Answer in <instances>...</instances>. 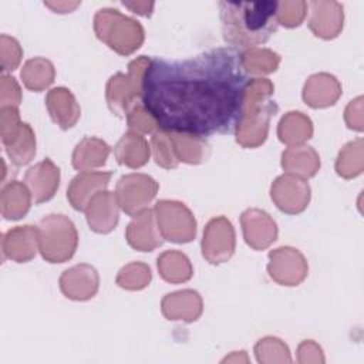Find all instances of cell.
Returning a JSON list of instances; mask_svg holds the SVG:
<instances>
[{"mask_svg":"<svg viewBox=\"0 0 364 364\" xmlns=\"http://www.w3.org/2000/svg\"><path fill=\"white\" fill-rule=\"evenodd\" d=\"M282 168L290 175H296L303 179L311 178L317 173L320 168V158L311 146H289L282 154Z\"/></svg>","mask_w":364,"mask_h":364,"instance_id":"obj_24","label":"cell"},{"mask_svg":"<svg viewBox=\"0 0 364 364\" xmlns=\"http://www.w3.org/2000/svg\"><path fill=\"white\" fill-rule=\"evenodd\" d=\"M246 243L255 250L269 247L277 237V225L269 213L260 209H246L240 216Z\"/></svg>","mask_w":364,"mask_h":364,"instance_id":"obj_12","label":"cell"},{"mask_svg":"<svg viewBox=\"0 0 364 364\" xmlns=\"http://www.w3.org/2000/svg\"><path fill=\"white\" fill-rule=\"evenodd\" d=\"M38 250L50 263L70 260L78 245V233L74 223L64 215H47L38 225Z\"/></svg>","mask_w":364,"mask_h":364,"instance_id":"obj_5","label":"cell"},{"mask_svg":"<svg viewBox=\"0 0 364 364\" xmlns=\"http://www.w3.org/2000/svg\"><path fill=\"white\" fill-rule=\"evenodd\" d=\"M171 135L175 154L179 161L186 164H200L206 161L209 155V145L206 144L205 138L186 135V134H172Z\"/></svg>","mask_w":364,"mask_h":364,"instance_id":"obj_31","label":"cell"},{"mask_svg":"<svg viewBox=\"0 0 364 364\" xmlns=\"http://www.w3.org/2000/svg\"><path fill=\"white\" fill-rule=\"evenodd\" d=\"M151 146L154 152V159L159 166L165 169H173L178 166L179 159L175 154L173 144L168 132L159 129L155 131L151 138Z\"/></svg>","mask_w":364,"mask_h":364,"instance_id":"obj_35","label":"cell"},{"mask_svg":"<svg viewBox=\"0 0 364 364\" xmlns=\"http://www.w3.org/2000/svg\"><path fill=\"white\" fill-rule=\"evenodd\" d=\"M223 38L237 50L256 48L277 30V1H220Z\"/></svg>","mask_w":364,"mask_h":364,"instance_id":"obj_2","label":"cell"},{"mask_svg":"<svg viewBox=\"0 0 364 364\" xmlns=\"http://www.w3.org/2000/svg\"><path fill=\"white\" fill-rule=\"evenodd\" d=\"M307 6L311 11L309 27L314 36L330 40L340 34L344 21V13L343 6L338 1L316 0L307 3Z\"/></svg>","mask_w":364,"mask_h":364,"instance_id":"obj_14","label":"cell"},{"mask_svg":"<svg viewBox=\"0 0 364 364\" xmlns=\"http://www.w3.org/2000/svg\"><path fill=\"white\" fill-rule=\"evenodd\" d=\"M236 246L235 229L225 216L213 218L208 222L203 230L202 255L212 264L228 262Z\"/></svg>","mask_w":364,"mask_h":364,"instance_id":"obj_9","label":"cell"},{"mask_svg":"<svg viewBox=\"0 0 364 364\" xmlns=\"http://www.w3.org/2000/svg\"><path fill=\"white\" fill-rule=\"evenodd\" d=\"M44 6L50 7L54 13H70L80 6V1H44Z\"/></svg>","mask_w":364,"mask_h":364,"instance_id":"obj_42","label":"cell"},{"mask_svg":"<svg viewBox=\"0 0 364 364\" xmlns=\"http://www.w3.org/2000/svg\"><path fill=\"white\" fill-rule=\"evenodd\" d=\"M274 87L267 78L249 81L240 115L236 124V141L245 148H256L264 142L269 131V121L277 112V105L270 100Z\"/></svg>","mask_w":364,"mask_h":364,"instance_id":"obj_3","label":"cell"},{"mask_svg":"<svg viewBox=\"0 0 364 364\" xmlns=\"http://www.w3.org/2000/svg\"><path fill=\"white\" fill-rule=\"evenodd\" d=\"M87 222L97 233H109L115 229L119 219V203L114 192H98L85 208Z\"/></svg>","mask_w":364,"mask_h":364,"instance_id":"obj_15","label":"cell"},{"mask_svg":"<svg viewBox=\"0 0 364 364\" xmlns=\"http://www.w3.org/2000/svg\"><path fill=\"white\" fill-rule=\"evenodd\" d=\"M149 60V57L141 55L129 63L127 74L117 73L108 80L107 104L117 117H124L135 102L141 101L142 77Z\"/></svg>","mask_w":364,"mask_h":364,"instance_id":"obj_6","label":"cell"},{"mask_svg":"<svg viewBox=\"0 0 364 364\" xmlns=\"http://www.w3.org/2000/svg\"><path fill=\"white\" fill-rule=\"evenodd\" d=\"M151 148L146 139L134 131H128L122 135L118 144L114 146V155L121 165L128 168H141L149 159Z\"/></svg>","mask_w":364,"mask_h":364,"instance_id":"obj_25","label":"cell"},{"mask_svg":"<svg viewBox=\"0 0 364 364\" xmlns=\"http://www.w3.org/2000/svg\"><path fill=\"white\" fill-rule=\"evenodd\" d=\"M122 4L129 9L132 13H136L139 16L149 17L154 10V3L152 1H122Z\"/></svg>","mask_w":364,"mask_h":364,"instance_id":"obj_41","label":"cell"},{"mask_svg":"<svg viewBox=\"0 0 364 364\" xmlns=\"http://www.w3.org/2000/svg\"><path fill=\"white\" fill-rule=\"evenodd\" d=\"M307 9V3L301 0L277 1V23L287 28L297 27L303 23Z\"/></svg>","mask_w":364,"mask_h":364,"instance_id":"obj_36","label":"cell"},{"mask_svg":"<svg viewBox=\"0 0 364 364\" xmlns=\"http://www.w3.org/2000/svg\"><path fill=\"white\" fill-rule=\"evenodd\" d=\"M361 101L363 97H357L346 108V122L348 128L355 131H363V118H361Z\"/></svg>","mask_w":364,"mask_h":364,"instance_id":"obj_40","label":"cell"},{"mask_svg":"<svg viewBox=\"0 0 364 364\" xmlns=\"http://www.w3.org/2000/svg\"><path fill=\"white\" fill-rule=\"evenodd\" d=\"M111 172H95V171H82L80 172L70 183L67 189V198L71 206L75 210L84 212L88 202L101 191H105L109 179Z\"/></svg>","mask_w":364,"mask_h":364,"instance_id":"obj_18","label":"cell"},{"mask_svg":"<svg viewBox=\"0 0 364 364\" xmlns=\"http://www.w3.org/2000/svg\"><path fill=\"white\" fill-rule=\"evenodd\" d=\"M46 105L50 117L61 129L74 127L81 114L75 97L70 90L64 87H57L48 91L46 97Z\"/></svg>","mask_w":364,"mask_h":364,"instance_id":"obj_23","label":"cell"},{"mask_svg":"<svg viewBox=\"0 0 364 364\" xmlns=\"http://www.w3.org/2000/svg\"><path fill=\"white\" fill-rule=\"evenodd\" d=\"M100 277L95 267L81 263L67 269L60 277V289L71 300H88L98 290Z\"/></svg>","mask_w":364,"mask_h":364,"instance_id":"obj_13","label":"cell"},{"mask_svg":"<svg viewBox=\"0 0 364 364\" xmlns=\"http://www.w3.org/2000/svg\"><path fill=\"white\" fill-rule=\"evenodd\" d=\"M277 135L279 139L289 146L303 145L313 135V124L303 112L291 111L280 119Z\"/></svg>","mask_w":364,"mask_h":364,"instance_id":"obj_28","label":"cell"},{"mask_svg":"<svg viewBox=\"0 0 364 364\" xmlns=\"http://www.w3.org/2000/svg\"><path fill=\"white\" fill-rule=\"evenodd\" d=\"M111 148L108 144L95 136L82 138L73 152V166L78 171H91L107 162Z\"/></svg>","mask_w":364,"mask_h":364,"instance_id":"obj_26","label":"cell"},{"mask_svg":"<svg viewBox=\"0 0 364 364\" xmlns=\"http://www.w3.org/2000/svg\"><path fill=\"white\" fill-rule=\"evenodd\" d=\"M158 183L145 173H128L117 183V199L119 208L131 218L148 209L158 192Z\"/></svg>","mask_w":364,"mask_h":364,"instance_id":"obj_8","label":"cell"},{"mask_svg":"<svg viewBox=\"0 0 364 364\" xmlns=\"http://www.w3.org/2000/svg\"><path fill=\"white\" fill-rule=\"evenodd\" d=\"M127 122L129 127V131H134L136 134H154L158 131L155 119L151 117V114L145 109L141 101L135 102L125 114Z\"/></svg>","mask_w":364,"mask_h":364,"instance_id":"obj_37","label":"cell"},{"mask_svg":"<svg viewBox=\"0 0 364 364\" xmlns=\"http://www.w3.org/2000/svg\"><path fill=\"white\" fill-rule=\"evenodd\" d=\"M242 64L247 74H270L277 70L280 64V55L272 50L256 47L242 51Z\"/></svg>","mask_w":364,"mask_h":364,"instance_id":"obj_32","label":"cell"},{"mask_svg":"<svg viewBox=\"0 0 364 364\" xmlns=\"http://www.w3.org/2000/svg\"><path fill=\"white\" fill-rule=\"evenodd\" d=\"M129 246L139 252H151L159 247L164 236L159 232L155 213L149 208L134 216L125 232Z\"/></svg>","mask_w":364,"mask_h":364,"instance_id":"obj_17","label":"cell"},{"mask_svg":"<svg viewBox=\"0 0 364 364\" xmlns=\"http://www.w3.org/2000/svg\"><path fill=\"white\" fill-rule=\"evenodd\" d=\"M38 250L37 226H17L1 236L3 257H9L17 263L31 260Z\"/></svg>","mask_w":364,"mask_h":364,"instance_id":"obj_16","label":"cell"},{"mask_svg":"<svg viewBox=\"0 0 364 364\" xmlns=\"http://www.w3.org/2000/svg\"><path fill=\"white\" fill-rule=\"evenodd\" d=\"M270 195L282 212L296 215L307 208L310 200V186L303 178L286 173L272 183Z\"/></svg>","mask_w":364,"mask_h":364,"instance_id":"obj_11","label":"cell"},{"mask_svg":"<svg viewBox=\"0 0 364 364\" xmlns=\"http://www.w3.org/2000/svg\"><path fill=\"white\" fill-rule=\"evenodd\" d=\"M6 154L17 166L28 164L36 155V135L31 127L20 122L17 127L1 135Z\"/></svg>","mask_w":364,"mask_h":364,"instance_id":"obj_22","label":"cell"},{"mask_svg":"<svg viewBox=\"0 0 364 364\" xmlns=\"http://www.w3.org/2000/svg\"><path fill=\"white\" fill-rule=\"evenodd\" d=\"M1 107H18L21 101V91L16 78L3 74L1 75Z\"/></svg>","mask_w":364,"mask_h":364,"instance_id":"obj_39","label":"cell"},{"mask_svg":"<svg viewBox=\"0 0 364 364\" xmlns=\"http://www.w3.org/2000/svg\"><path fill=\"white\" fill-rule=\"evenodd\" d=\"M151 282V269L145 263L132 262L124 266L117 276V284L125 290H141Z\"/></svg>","mask_w":364,"mask_h":364,"instance_id":"obj_34","label":"cell"},{"mask_svg":"<svg viewBox=\"0 0 364 364\" xmlns=\"http://www.w3.org/2000/svg\"><path fill=\"white\" fill-rule=\"evenodd\" d=\"M158 270L162 279L169 283L188 282L193 274L191 260L179 250L164 252L158 257Z\"/></svg>","mask_w":364,"mask_h":364,"instance_id":"obj_29","label":"cell"},{"mask_svg":"<svg viewBox=\"0 0 364 364\" xmlns=\"http://www.w3.org/2000/svg\"><path fill=\"white\" fill-rule=\"evenodd\" d=\"M267 272L282 286H297L307 276V262L297 249L284 246L269 253Z\"/></svg>","mask_w":364,"mask_h":364,"instance_id":"obj_10","label":"cell"},{"mask_svg":"<svg viewBox=\"0 0 364 364\" xmlns=\"http://www.w3.org/2000/svg\"><path fill=\"white\" fill-rule=\"evenodd\" d=\"M97 37L121 55L132 54L145 38L142 26L132 17L124 16L117 9H101L94 17Z\"/></svg>","mask_w":364,"mask_h":364,"instance_id":"obj_4","label":"cell"},{"mask_svg":"<svg viewBox=\"0 0 364 364\" xmlns=\"http://www.w3.org/2000/svg\"><path fill=\"white\" fill-rule=\"evenodd\" d=\"M341 85L338 80L327 73L309 77L303 88V100L311 108H326L340 98Z\"/></svg>","mask_w":364,"mask_h":364,"instance_id":"obj_20","label":"cell"},{"mask_svg":"<svg viewBox=\"0 0 364 364\" xmlns=\"http://www.w3.org/2000/svg\"><path fill=\"white\" fill-rule=\"evenodd\" d=\"M0 41H1V46H0L1 71L3 74H6L18 67L23 57V50L20 47V43L14 37H10L7 34H1Z\"/></svg>","mask_w":364,"mask_h":364,"instance_id":"obj_38","label":"cell"},{"mask_svg":"<svg viewBox=\"0 0 364 364\" xmlns=\"http://www.w3.org/2000/svg\"><path fill=\"white\" fill-rule=\"evenodd\" d=\"M31 198H33L31 192L26 183H21L17 181L6 183L0 195L1 215L6 219H11V220H17L23 218L30 209Z\"/></svg>","mask_w":364,"mask_h":364,"instance_id":"obj_27","label":"cell"},{"mask_svg":"<svg viewBox=\"0 0 364 364\" xmlns=\"http://www.w3.org/2000/svg\"><path fill=\"white\" fill-rule=\"evenodd\" d=\"M161 309L168 320L195 321L202 314V299L195 290H179L162 299Z\"/></svg>","mask_w":364,"mask_h":364,"instance_id":"obj_21","label":"cell"},{"mask_svg":"<svg viewBox=\"0 0 364 364\" xmlns=\"http://www.w3.org/2000/svg\"><path fill=\"white\" fill-rule=\"evenodd\" d=\"M21 80L24 85L31 91H43L51 85L54 81V65L50 60L43 57H36L27 60L21 70Z\"/></svg>","mask_w":364,"mask_h":364,"instance_id":"obj_30","label":"cell"},{"mask_svg":"<svg viewBox=\"0 0 364 364\" xmlns=\"http://www.w3.org/2000/svg\"><path fill=\"white\" fill-rule=\"evenodd\" d=\"M24 181L34 202L43 203L50 200L58 189L60 169L53 164L51 159L46 158L26 172Z\"/></svg>","mask_w":364,"mask_h":364,"instance_id":"obj_19","label":"cell"},{"mask_svg":"<svg viewBox=\"0 0 364 364\" xmlns=\"http://www.w3.org/2000/svg\"><path fill=\"white\" fill-rule=\"evenodd\" d=\"M247 73L242 50L216 47L183 60L151 58L141 102L159 131L199 138L235 131Z\"/></svg>","mask_w":364,"mask_h":364,"instance_id":"obj_1","label":"cell"},{"mask_svg":"<svg viewBox=\"0 0 364 364\" xmlns=\"http://www.w3.org/2000/svg\"><path fill=\"white\" fill-rule=\"evenodd\" d=\"M154 213L164 239L175 243H186L195 237L196 220L185 203L162 199L155 203Z\"/></svg>","mask_w":364,"mask_h":364,"instance_id":"obj_7","label":"cell"},{"mask_svg":"<svg viewBox=\"0 0 364 364\" xmlns=\"http://www.w3.org/2000/svg\"><path fill=\"white\" fill-rule=\"evenodd\" d=\"M336 171L340 176L350 179L363 172V139L348 142L338 154Z\"/></svg>","mask_w":364,"mask_h":364,"instance_id":"obj_33","label":"cell"}]
</instances>
